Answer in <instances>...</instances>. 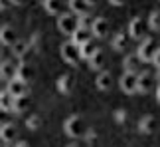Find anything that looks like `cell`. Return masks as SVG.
Instances as JSON below:
<instances>
[{"instance_id": "obj_1", "label": "cell", "mask_w": 160, "mask_h": 147, "mask_svg": "<svg viewBox=\"0 0 160 147\" xmlns=\"http://www.w3.org/2000/svg\"><path fill=\"white\" fill-rule=\"evenodd\" d=\"M63 131H65V135L71 137V139H81L85 135V131H87V129H85L83 119H81V115L71 113L69 117L63 121Z\"/></svg>"}, {"instance_id": "obj_2", "label": "cell", "mask_w": 160, "mask_h": 147, "mask_svg": "<svg viewBox=\"0 0 160 147\" xmlns=\"http://www.w3.org/2000/svg\"><path fill=\"white\" fill-rule=\"evenodd\" d=\"M59 56L69 66H77L81 62V58H79V46H75L73 42H63V44L59 46Z\"/></svg>"}, {"instance_id": "obj_3", "label": "cell", "mask_w": 160, "mask_h": 147, "mask_svg": "<svg viewBox=\"0 0 160 147\" xmlns=\"http://www.w3.org/2000/svg\"><path fill=\"white\" fill-rule=\"evenodd\" d=\"M58 30L61 34H65V36H71L73 32L77 30V18L71 14V12H61V14L58 16Z\"/></svg>"}, {"instance_id": "obj_4", "label": "cell", "mask_w": 160, "mask_h": 147, "mask_svg": "<svg viewBox=\"0 0 160 147\" xmlns=\"http://www.w3.org/2000/svg\"><path fill=\"white\" fill-rule=\"evenodd\" d=\"M36 66L32 64V62H26V60H22L20 64L16 66V76L14 78H18L20 82H24V84H32L34 79H36Z\"/></svg>"}, {"instance_id": "obj_5", "label": "cell", "mask_w": 160, "mask_h": 147, "mask_svg": "<svg viewBox=\"0 0 160 147\" xmlns=\"http://www.w3.org/2000/svg\"><path fill=\"white\" fill-rule=\"evenodd\" d=\"M154 52H156V44H154V40L144 38V40L138 44L137 58H138L142 64H148V62H152V58H154Z\"/></svg>"}, {"instance_id": "obj_6", "label": "cell", "mask_w": 160, "mask_h": 147, "mask_svg": "<svg viewBox=\"0 0 160 147\" xmlns=\"http://www.w3.org/2000/svg\"><path fill=\"white\" fill-rule=\"evenodd\" d=\"M146 30H148V26H146V20H142L140 16H134L131 24H128V36L134 40H144L146 38Z\"/></svg>"}, {"instance_id": "obj_7", "label": "cell", "mask_w": 160, "mask_h": 147, "mask_svg": "<svg viewBox=\"0 0 160 147\" xmlns=\"http://www.w3.org/2000/svg\"><path fill=\"white\" fill-rule=\"evenodd\" d=\"M152 88H154V76L150 72H140L137 74V94H150Z\"/></svg>"}, {"instance_id": "obj_8", "label": "cell", "mask_w": 160, "mask_h": 147, "mask_svg": "<svg viewBox=\"0 0 160 147\" xmlns=\"http://www.w3.org/2000/svg\"><path fill=\"white\" fill-rule=\"evenodd\" d=\"M67 6H69L71 14L77 18L83 14H91V10L95 8V2H91V0H69Z\"/></svg>"}, {"instance_id": "obj_9", "label": "cell", "mask_w": 160, "mask_h": 147, "mask_svg": "<svg viewBox=\"0 0 160 147\" xmlns=\"http://www.w3.org/2000/svg\"><path fill=\"white\" fill-rule=\"evenodd\" d=\"M109 30H111V24L107 18H103V16L93 18V24H91V36L93 38H107Z\"/></svg>"}, {"instance_id": "obj_10", "label": "cell", "mask_w": 160, "mask_h": 147, "mask_svg": "<svg viewBox=\"0 0 160 147\" xmlns=\"http://www.w3.org/2000/svg\"><path fill=\"white\" fill-rule=\"evenodd\" d=\"M18 40V30L12 26V24H4L0 28V44L4 48H12Z\"/></svg>"}, {"instance_id": "obj_11", "label": "cell", "mask_w": 160, "mask_h": 147, "mask_svg": "<svg viewBox=\"0 0 160 147\" xmlns=\"http://www.w3.org/2000/svg\"><path fill=\"white\" fill-rule=\"evenodd\" d=\"M8 95L10 97H28L30 95V88H28V84H24L20 82L18 78H12L10 82H8Z\"/></svg>"}, {"instance_id": "obj_12", "label": "cell", "mask_w": 160, "mask_h": 147, "mask_svg": "<svg viewBox=\"0 0 160 147\" xmlns=\"http://www.w3.org/2000/svg\"><path fill=\"white\" fill-rule=\"evenodd\" d=\"M119 88L122 94L127 95H134L137 94V74H127L122 72V76L119 79Z\"/></svg>"}, {"instance_id": "obj_13", "label": "cell", "mask_w": 160, "mask_h": 147, "mask_svg": "<svg viewBox=\"0 0 160 147\" xmlns=\"http://www.w3.org/2000/svg\"><path fill=\"white\" fill-rule=\"evenodd\" d=\"M87 66L93 72H103V70L107 68V56H105V52H103L101 48H97L95 54L87 60Z\"/></svg>"}, {"instance_id": "obj_14", "label": "cell", "mask_w": 160, "mask_h": 147, "mask_svg": "<svg viewBox=\"0 0 160 147\" xmlns=\"http://www.w3.org/2000/svg\"><path fill=\"white\" fill-rule=\"evenodd\" d=\"M137 129H138V133H142V135H150V133H154V129H156V117L152 113L142 115V117L138 119Z\"/></svg>"}, {"instance_id": "obj_15", "label": "cell", "mask_w": 160, "mask_h": 147, "mask_svg": "<svg viewBox=\"0 0 160 147\" xmlns=\"http://www.w3.org/2000/svg\"><path fill=\"white\" fill-rule=\"evenodd\" d=\"M18 137V125L12 123V121H8V123H4L2 127H0V141L10 145L14 139Z\"/></svg>"}, {"instance_id": "obj_16", "label": "cell", "mask_w": 160, "mask_h": 147, "mask_svg": "<svg viewBox=\"0 0 160 147\" xmlns=\"http://www.w3.org/2000/svg\"><path fill=\"white\" fill-rule=\"evenodd\" d=\"M113 84H115V78H113V74H111L109 70L105 72H99V76H97L95 79V85H97V90H101V91H109L111 88H113Z\"/></svg>"}, {"instance_id": "obj_17", "label": "cell", "mask_w": 160, "mask_h": 147, "mask_svg": "<svg viewBox=\"0 0 160 147\" xmlns=\"http://www.w3.org/2000/svg\"><path fill=\"white\" fill-rule=\"evenodd\" d=\"M30 48H32V42H30V40H20V38H18V40H16V44L12 46L10 50H12V56H14V58L24 60V58L28 56Z\"/></svg>"}, {"instance_id": "obj_18", "label": "cell", "mask_w": 160, "mask_h": 147, "mask_svg": "<svg viewBox=\"0 0 160 147\" xmlns=\"http://www.w3.org/2000/svg\"><path fill=\"white\" fill-rule=\"evenodd\" d=\"M140 60L137 58V54H128V56L122 58V72L127 74H137V72H142L140 70Z\"/></svg>"}, {"instance_id": "obj_19", "label": "cell", "mask_w": 160, "mask_h": 147, "mask_svg": "<svg viewBox=\"0 0 160 147\" xmlns=\"http://www.w3.org/2000/svg\"><path fill=\"white\" fill-rule=\"evenodd\" d=\"M55 88H58L59 94H71V88H73V78L69 76V74H63V76H59L58 78V82H55Z\"/></svg>"}, {"instance_id": "obj_20", "label": "cell", "mask_w": 160, "mask_h": 147, "mask_svg": "<svg viewBox=\"0 0 160 147\" xmlns=\"http://www.w3.org/2000/svg\"><path fill=\"white\" fill-rule=\"evenodd\" d=\"M16 76V64H12V60H2L0 62V78L10 82Z\"/></svg>"}, {"instance_id": "obj_21", "label": "cell", "mask_w": 160, "mask_h": 147, "mask_svg": "<svg viewBox=\"0 0 160 147\" xmlns=\"http://www.w3.org/2000/svg\"><path fill=\"white\" fill-rule=\"evenodd\" d=\"M93 36H91V30H85V28H77L75 32L71 34V40L69 42H73L75 46H81V44H85V42H89Z\"/></svg>"}, {"instance_id": "obj_22", "label": "cell", "mask_w": 160, "mask_h": 147, "mask_svg": "<svg viewBox=\"0 0 160 147\" xmlns=\"http://www.w3.org/2000/svg\"><path fill=\"white\" fill-rule=\"evenodd\" d=\"M28 107H30V97H12V106H10L12 113H24Z\"/></svg>"}, {"instance_id": "obj_23", "label": "cell", "mask_w": 160, "mask_h": 147, "mask_svg": "<svg viewBox=\"0 0 160 147\" xmlns=\"http://www.w3.org/2000/svg\"><path fill=\"white\" fill-rule=\"evenodd\" d=\"M127 44H128V36L125 32H117L113 36V40H111V46H113V50H117V52L127 50Z\"/></svg>"}, {"instance_id": "obj_24", "label": "cell", "mask_w": 160, "mask_h": 147, "mask_svg": "<svg viewBox=\"0 0 160 147\" xmlns=\"http://www.w3.org/2000/svg\"><path fill=\"white\" fill-rule=\"evenodd\" d=\"M95 50H97V46L93 44V40L85 42V44L79 46V58H81V60H89L95 54Z\"/></svg>"}, {"instance_id": "obj_25", "label": "cell", "mask_w": 160, "mask_h": 147, "mask_svg": "<svg viewBox=\"0 0 160 147\" xmlns=\"http://www.w3.org/2000/svg\"><path fill=\"white\" fill-rule=\"evenodd\" d=\"M42 8L52 16H59L61 14V4L55 2V0H44V2H42Z\"/></svg>"}, {"instance_id": "obj_26", "label": "cell", "mask_w": 160, "mask_h": 147, "mask_svg": "<svg viewBox=\"0 0 160 147\" xmlns=\"http://www.w3.org/2000/svg\"><path fill=\"white\" fill-rule=\"evenodd\" d=\"M146 26L150 30H154V32H160V8H154L150 12L148 20H146Z\"/></svg>"}, {"instance_id": "obj_27", "label": "cell", "mask_w": 160, "mask_h": 147, "mask_svg": "<svg viewBox=\"0 0 160 147\" xmlns=\"http://www.w3.org/2000/svg\"><path fill=\"white\" fill-rule=\"evenodd\" d=\"M26 127L30 131H38L40 127H42V117L38 113H32V115H28V119H26Z\"/></svg>"}, {"instance_id": "obj_28", "label": "cell", "mask_w": 160, "mask_h": 147, "mask_svg": "<svg viewBox=\"0 0 160 147\" xmlns=\"http://www.w3.org/2000/svg\"><path fill=\"white\" fill-rule=\"evenodd\" d=\"M91 24H93V18H91V14H83V16H77V28H85V30H91Z\"/></svg>"}, {"instance_id": "obj_29", "label": "cell", "mask_w": 160, "mask_h": 147, "mask_svg": "<svg viewBox=\"0 0 160 147\" xmlns=\"http://www.w3.org/2000/svg\"><path fill=\"white\" fill-rule=\"evenodd\" d=\"M10 106H12V97L8 95V91H6V94L0 95V107L6 109V112H10Z\"/></svg>"}, {"instance_id": "obj_30", "label": "cell", "mask_w": 160, "mask_h": 147, "mask_svg": "<svg viewBox=\"0 0 160 147\" xmlns=\"http://www.w3.org/2000/svg\"><path fill=\"white\" fill-rule=\"evenodd\" d=\"M85 141H87V145H95L97 143V131L95 129H89V131H85Z\"/></svg>"}, {"instance_id": "obj_31", "label": "cell", "mask_w": 160, "mask_h": 147, "mask_svg": "<svg viewBox=\"0 0 160 147\" xmlns=\"http://www.w3.org/2000/svg\"><path fill=\"white\" fill-rule=\"evenodd\" d=\"M113 115H115L117 123H125V121H127V112H125V109H117Z\"/></svg>"}, {"instance_id": "obj_32", "label": "cell", "mask_w": 160, "mask_h": 147, "mask_svg": "<svg viewBox=\"0 0 160 147\" xmlns=\"http://www.w3.org/2000/svg\"><path fill=\"white\" fill-rule=\"evenodd\" d=\"M8 117H10V112H6V109L0 107V127H2L4 123H8Z\"/></svg>"}, {"instance_id": "obj_33", "label": "cell", "mask_w": 160, "mask_h": 147, "mask_svg": "<svg viewBox=\"0 0 160 147\" xmlns=\"http://www.w3.org/2000/svg\"><path fill=\"white\" fill-rule=\"evenodd\" d=\"M150 64H154L156 68H160V48H156V52H154V58H152V62Z\"/></svg>"}, {"instance_id": "obj_34", "label": "cell", "mask_w": 160, "mask_h": 147, "mask_svg": "<svg viewBox=\"0 0 160 147\" xmlns=\"http://www.w3.org/2000/svg\"><path fill=\"white\" fill-rule=\"evenodd\" d=\"M6 90H8V82L0 78V95H2V94H6Z\"/></svg>"}, {"instance_id": "obj_35", "label": "cell", "mask_w": 160, "mask_h": 147, "mask_svg": "<svg viewBox=\"0 0 160 147\" xmlns=\"http://www.w3.org/2000/svg\"><path fill=\"white\" fill-rule=\"evenodd\" d=\"M14 147H30V143H28V141H18Z\"/></svg>"}, {"instance_id": "obj_36", "label": "cell", "mask_w": 160, "mask_h": 147, "mask_svg": "<svg viewBox=\"0 0 160 147\" xmlns=\"http://www.w3.org/2000/svg\"><path fill=\"white\" fill-rule=\"evenodd\" d=\"M111 4H113V6H122L125 2H122V0H111Z\"/></svg>"}, {"instance_id": "obj_37", "label": "cell", "mask_w": 160, "mask_h": 147, "mask_svg": "<svg viewBox=\"0 0 160 147\" xmlns=\"http://www.w3.org/2000/svg\"><path fill=\"white\" fill-rule=\"evenodd\" d=\"M154 79L160 84V68H156V72H154Z\"/></svg>"}, {"instance_id": "obj_38", "label": "cell", "mask_w": 160, "mask_h": 147, "mask_svg": "<svg viewBox=\"0 0 160 147\" xmlns=\"http://www.w3.org/2000/svg\"><path fill=\"white\" fill-rule=\"evenodd\" d=\"M2 18H4V8H2V2H0V22H2Z\"/></svg>"}, {"instance_id": "obj_39", "label": "cell", "mask_w": 160, "mask_h": 147, "mask_svg": "<svg viewBox=\"0 0 160 147\" xmlns=\"http://www.w3.org/2000/svg\"><path fill=\"white\" fill-rule=\"evenodd\" d=\"M156 100H158V103H160V84H158V88H156Z\"/></svg>"}, {"instance_id": "obj_40", "label": "cell", "mask_w": 160, "mask_h": 147, "mask_svg": "<svg viewBox=\"0 0 160 147\" xmlns=\"http://www.w3.org/2000/svg\"><path fill=\"white\" fill-rule=\"evenodd\" d=\"M65 147H79V145H75V143H71V145H65Z\"/></svg>"}, {"instance_id": "obj_41", "label": "cell", "mask_w": 160, "mask_h": 147, "mask_svg": "<svg viewBox=\"0 0 160 147\" xmlns=\"http://www.w3.org/2000/svg\"><path fill=\"white\" fill-rule=\"evenodd\" d=\"M6 147H10V145H6Z\"/></svg>"}]
</instances>
